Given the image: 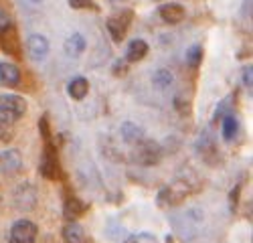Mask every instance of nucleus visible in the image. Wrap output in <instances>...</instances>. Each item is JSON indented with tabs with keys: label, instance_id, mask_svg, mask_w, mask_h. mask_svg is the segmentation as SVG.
<instances>
[{
	"label": "nucleus",
	"instance_id": "13",
	"mask_svg": "<svg viewBox=\"0 0 253 243\" xmlns=\"http://www.w3.org/2000/svg\"><path fill=\"white\" fill-rule=\"evenodd\" d=\"M87 211H89V205L85 201H81L79 197H67L65 202H63V215H65V219H69V221L79 219Z\"/></svg>",
	"mask_w": 253,
	"mask_h": 243
},
{
	"label": "nucleus",
	"instance_id": "2",
	"mask_svg": "<svg viewBox=\"0 0 253 243\" xmlns=\"http://www.w3.org/2000/svg\"><path fill=\"white\" fill-rule=\"evenodd\" d=\"M39 170L47 180H61L63 168L59 162V148L55 142H43V150H41V162Z\"/></svg>",
	"mask_w": 253,
	"mask_h": 243
},
{
	"label": "nucleus",
	"instance_id": "26",
	"mask_svg": "<svg viewBox=\"0 0 253 243\" xmlns=\"http://www.w3.org/2000/svg\"><path fill=\"white\" fill-rule=\"evenodd\" d=\"M10 29H14L12 16H10L6 10H0V35L6 33V31H10Z\"/></svg>",
	"mask_w": 253,
	"mask_h": 243
},
{
	"label": "nucleus",
	"instance_id": "3",
	"mask_svg": "<svg viewBox=\"0 0 253 243\" xmlns=\"http://www.w3.org/2000/svg\"><path fill=\"white\" fill-rule=\"evenodd\" d=\"M132 160L140 166H156L162 160V146L154 140L144 138L132 146Z\"/></svg>",
	"mask_w": 253,
	"mask_h": 243
},
{
	"label": "nucleus",
	"instance_id": "32",
	"mask_svg": "<svg viewBox=\"0 0 253 243\" xmlns=\"http://www.w3.org/2000/svg\"><path fill=\"white\" fill-rule=\"evenodd\" d=\"M124 243H138V239H136V237H128V239H126Z\"/></svg>",
	"mask_w": 253,
	"mask_h": 243
},
{
	"label": "nucleus",
	"instance_id": "23",
	"mask_svg": "<svg viewBox=\"0 0 253 243\" xmlns=\"http://www.w3.org/2000/svg\"><path fill=\"white\" fill-rule=\"evenodd\" d=\"M39 134H41V138H43V142H53L51 122H49V114L47 112L39 118Z\"/></svg>",
	"mask_w": 253,
	"mask_h": 243
},
{
	"label": "nucleus",
	"instance_id": "12",
	"mask_svg": "<svg viewBox=\"0 0 253 243\" xmlns=\"http://www.w3.org/2000/svg\"><path fill=\"white\" fill-rule=\"evenodd\" d=\"M158 14H160V18L164 20V23H168V25H178V23H182V20H184L186 10H184V6L178 4V2H166V4H160V6H158Z\"/></svg>",
	"mask_w": 253,
	"mask_h": 243
},
{
	"label": "nucleus",
	"instance_id": "1",
	"mask_svg": "<svg viewBox=\"0 0 253 243\" xmlns=\"http://www.w3.org/2000/svg\"><path fill=\"white\" fill-rule=\"evenodd\" d=\"M27 114V99L16 93H2L0 95V124L14 126Z\"/></svg>",
	"mask_w": 253,
	"mask_h": 243
},
{
	"label": "nucleus",
	"instance_id": "33",
	"mask_svg": "<svg viewBox=\"0 0 253 243\" xmlns=\"http://www.w3.org/2000/svg\"><path fill=\"white\" fill-rule=\"evenodd\" d=\"M33 2H37V4H39V2H43V0H33Z\"/></svg>",
	"mask_w": 253,
	"mask_h": 243
},
{
	"label": "nucleus",
	"instance_id": "18",
	"mask_svg": "<svg viewBox=\"0 0 253 243\" xmlns=\"http://www.w3.org/2000/svg\"><path fill=\"white\" fill-rule=\"evenodd\" d=\"M120 134H122L124 142H128L132 146L138 144L140 140H144V130L138 124H134V122H124L122 128H120Z\"/></svg>",
	"mask_w": 253,
	"mask_h": 243
},
{
	"label": "nucleus",
	"instance_id": "17",
	"mask_svg": "<svg viewBox=\"0 0 253 243\" xmlns=\"http://www.w3.org/2000/svg\"><path fill=\"white\" fill-rule=\"evenodd\" d=\"M67 93H69L71 99L81 101L83 97L89 93V81L85 77H73L67 83Z\"/></svg>",
	"mask_w": 253,
	"mask_h": 243
},
{
	"label": "nucleus",
	"instance_id": "30",
	"mask_svg": "<svg viewBox=\"0 0 253 243\" xmlns=\"http://www.w3.org/2000/svg\"><path fill=\"white\" fill-rule=\"evenodd\" d=\"M239 193H241V187L237 185L233 191H231V197H229V201H231V211H237V197H239Z\"/></svg>",
	"mask_w": 253,
	"mask_h": 243
},
{
	"label": "nucleus",
	"instance_id": "29",
	"mask_svg": "<svg viewBox=\"0 0 253 243\" xmlns=\"http://www.w3.org/2000/svg\"><path fill=\"white\" fill-rule=\"evenodd\" d=\"M241 79H243V83H245L247 89L253 87V67H251V65H245V67H243V71H241Z\"/></svg>",
	"mask_w": 253,
	"mask_h": 243
},
{
	"label": "nucleus",
	"instance_id": "20",
	"mask_svg": "<svg viewBox=\"0 0 253 243\" xmlns=\"http://www.w3.org/2000/svg\"><path fill=\"white\" fill-rule=\"evenodd\" d=\"M221 120H223V124H221L223 138H225L227 142H231V140L237 136V132H239V120L235 118V114H227V116H223Z\"/></svg>",
	"mask_w": 253,
	"mask_h": 243
},
{
	"label": "nucleus",
	"instance_id": "19",
	"mask_svg": "<svg viewBox=\"0 0 253 243\" xmlns=\"http://www.w3.org/2000/svg\"><path fill=\"white\" fill-rule=\"evenodd\" d=\"M63 241L65 243H83L85 241V229H83L77 221H69L63 227Z\"/></svg>",
	"mask_w": 253,
	"mask_h": 243
},
{
	"label": "nucleus",
	"instance_id": "7",
	"mask_svg": "<svg viewBox=\"0 0 253 243\" xmlns=\"http://www.w3.org/2000/svg\"><path fill=\"white\" fill-rule=\"evenodd\" d=\"M39 235V227L29 219H18L12 223L10 233H8V243H35Z\"/></svg>",
	"mask_w": 253,
	"mask_h": 243
},
{
	"label": "nucleus",
	"instance_id": "28",
	"mask_svg": "<svg viewBox=\"0 0 253 243\" xmlns=\"http://www.w3.org/2000/svg\"><path fill=\"white\" fill-rule=\"evenodd\" d=\"M14 138V128L8 126V124H0V142H4V144H8V142Z\"/></svg>",
	"mask_w": 253,
	"mask_h": 243
},
{
	"label": "nucleus",
	"instance_id": "24",
	"mask_svg": "<svg viewBox=\"0 0 253 243\" xmlns=\"http://www.w3.org/2000/svg\"><path fill=\"white\" fill-rule=\"evenodd\" d=\"M235 101V93L233 95H229V97H225V99H221L219 101V106H217V110H215V116H213V122H219L223 116H227V114H231V104Z\"/></svg>",
	"mask_w": 253,
	"mask_h": 243
},
{
	"label": "nucleus",
	"instance_id": "27",
	"mask_svg": "<svg viewBox=\"0 0 253 243\" xmlns=\"http://www.w3.org/2000/svg\"><path fill=\"white\" fill-rule=\"evenodd\" d=\"M112 71H114L116 77H124V75H128V71H130V63L126 59H118L114 63V67H112Z\"/></svg>",
	"mask_w": 253,
	"mask_h": 243
},
{
	"label": "nucleus",
	"instance_id": "31",
	"mask_svg": "<svg viewBox=\"0 0 253 243\" xmlns=\"http://www.w3.org/2000/svg\"><path fill=\"white\" fill-rule=\"evenodd\" d=\"M174 108H176L180 114H188V112H191V106H188L186 101H182V99H174Z\"/></svg>",
	"mask_w": 253,
	"mask_h": 243
},
{
	"label": "nucleus",
	"instance_id": "22",
	"mask_svg": "<svg viewBox=\"0 0 253 243\" xmlns=\"http://www.w3.org/2000/svg\"><path fill=\"white\" fill-rule=\"evenodd\" d=\"M203 57H205V51L201 45H193V47H188L186 49V65L188 69H199L201 63H203Z\"/></svg>",
	"mask_w": 253,
	"mask_h": 243
},
{
	"label": "nucleus",
	"instance_id": "4",
	"mask_svg": "<svg viewBox=\"0 0 253 243\" xmlns=\"http://www.w3.org/2000/svg\"><path fill=\"white\" fill-rule=\"evenodd\" d=\"M191 193H193L191 182H186V180H174L172 185L164 187L156 195V202H158V207H174V205H178V202H182Z\"/></svg>",
	"mask_w": 253,
	"mask_h": 243
},
{
	"label": "nucleus",
	"instance_id": "8",
	"mask_svg": "<svg viewBox=\"0 0 253 243\" xmlns=\"http://www.w3.org/2000/svg\"><path fill=\"white\" fill-rule=\"evenodd\" d=\"M197 152L201 156V160L205 162V164L209 166H217L221 164V152H219V146H217V142L213 140V136L211 134H203L197 142Z\"/></svg>",
	"mask_w": 253,
	"mask_h": 243
},
{
	"label": "nucleus",
	"instance_id": "10",
	"mask_svg": "<svg viewBox=\"0 0 253 243\" xmlns=\"http://www.w3.org/2000/svg\"><path fill=\"white\" fill-rule=\"evenodd\" d=\"M49 49H51V45H49V39L45 35H39V33L29 35V39H27V53H29V57L33 61H43L49 55Z\"/></svg>",
	"mask_w": 253,
	"mask_h": 243
},
{
	"label": "nucleus",
	"instance_id": "9",
	"mask_svg": "<svg viewBox=\"0 0 253 243\" xmlns=\"http://www.w3.org/2000/svg\"><path fill=\"white\" fill-rule=\"evenodd\" d=\"M23 168V154L16 148H8L0 152V174L4 176H14Z\"/></svg>",
	"mask_w": 253,
	"mask_h": 243
},
{
	"label": "nucleus",
	"instance_id": "21",
	"mask_svg": "<svg viewBox=\"0 0 253 243\" xmlns=\"http://www.w3.org/2000/svg\"><path fill=\"white\" fill-rule=\"evenodd\" d=\"M152 83H154L156 89L164 91V89H168V87L174 83V75L168 71V69H158V71H154V75H152Z\"/></svg>",
	"mask_w": 253,
	"mask_h": 243
},
{
	"label": "nucleus",
	"instance_id": "25",
	"mask_svg": "<svg viewBox=\"0 0 253 243\" xmlns=\"http://www.w3.org/2000/svg\"><path fill=\"white\" fill-rule=\"evenodd\" d=\"M69 6L73 10H99L93 0H69Z\"/></svg>",
	"mask_w": 253,
	"mask_h": 243
},
{
	"label": "nucleus",
	"instance_id": "15",
	"mask_svg": "<svg viewBox=\"0 0 253 243\" xmlns=\"http://www.w3.org/2000/svg\"><path fill=\"white\" fill-rule=\"evenodd\" d=\"M148 51H150V47L144 39H132L128 47H126V61H128V63H138V61H142L148 55Z\"/></svg>",
	"mask_w": 253,
	"mask_h": 243
},
{
	"label": "nucleus",
	"instance_id": "5",
	"mask_svg": "<svg viewBox=\"0 0 253 243\" xmlns=\"http://www.w3.org/2000/svg\"><path fill=\"white\" fill-rule=\"evenodd\" d=\"M132 18H134V10L132 8H124L120 12H116L114 16H110L105 20V29L112 35L114 43H122L126 39V33H128L130 25H132Z\"/></svg>",
	"mask_w": 253,
	"mask_h": 243
},
{
	"label": "nucleus",
	"instance_id": "16",
	"mask_svg": "<svg viewBox=\"0 0 253 243\" xmlns=\"http://www.w3.org/2000/svg\"><path fill=\"white\" fill-rule=\"evenodd\" d=\"M63 49H65L67 57L77 59L79 55H83V51L87 49V40H85V37H83L81 33H73V35H69V39L65 40Z\"/></svg>",
	"mask_w": 253,
	"mask_h": 243
},
{
	"label": "nucleus",
	"instance_id": "14",
	"mask_svg": "<svg viewBox=\"0 0 253 243\" xmlns=\"http://www.w3.org/2000/svg\"><path fill=\"white\" fill-rule=\"evenodd\" d=\"M20 69L12 63H6V61H0V85L4 87H18L20 85Z\"/></svg>",
	"mask_w": 253,
	"mask_h": 243
},
{
	"label": "nucleus",
	"instance_id": "6",
	"mask_svg": "<svg viewBox=\"0 0 253 243\" xmlns=\"http://www.w3.org/2000/svg\"><path fill=\"white\" fill-rule=\"evenodd\" d=\"M12 202H14V209L29 213L37 207V189L31 182H20V185L12 191Z\"/></svg>",
	"mask_w": 253,
	"mask_h": 243
},
{
	"label": "nucleus",
	"instance_id": "11",
	"mask_svg": "<svg viewBox=\"0 0 253 243\" xmlns=\"http://www.w3.org/2000/svg\"><path fill=\"white\" fill-rule=\"evenodd\" d=\"M0 49H2V53H6L8 57L23 59V47H20V39H18L16 29H10V31L0 35Z\"/></svg>",
	"mask_w": 253,
	"mask_h": 243
}]
</instances>
